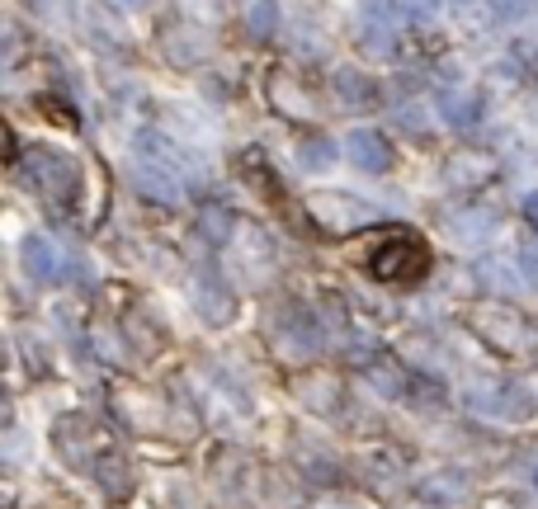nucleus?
Here are the masks:
<instances>
[{"label": "nucleus", "instance_id": "1", "mask_svg": "<svg viewBox=\"0 0 538 509\" xmlns=\"http://www.w3.org/2000/svg\"><path fill=\"white\" fill-rule=\"evenodd\" d=\"M369 264H373V274L387 283H421L425 269H430V246L416 231H392V236L378 241Z\"/></svg>", "mask_w": 538, "mask_h": 509}]
</instances>
